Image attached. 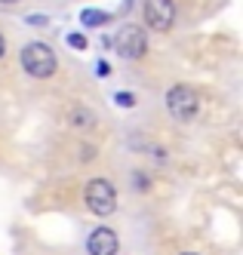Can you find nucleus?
Instances as JSON below:
<instances>
[{"mask_svg":"<svg viewBox=\"0 0 243 255\" xmlns=\"http://www.w3.org/2000/svg\"><path fill=\"white\" fill-rule=\"evenodd\" d=\"M176 22V3L173 0H145V25L151 31H170Z\"/></svg>","mask_w":243,"mask_h":255,"instance_id":"obj_5","label":"nucleus"},{"mask_svg":"<svg viewBox=\"0 0 243 255\" xmlns=\"http://www.w3.org/2000/svg\"><path fill=\"white\" fill-rule=\"evenodd\" d=\"M117 105H126L129 108V105H133V96H117Z\"/></svg>","mask_w":243,"mask_h":255,"instance_id":"obj_11","label":"nucleus"},{"mask_svg":"<svg viewBox=\"0 0 243 255\" xmlns=\"http://www.w3.org/2000/svg\"><path fill=\"white\" fill-rule=\"evenodd\" d=\"M166 108H170V114L176 120H194L197 111H200V102H197V93L191 86H173L170 93H166Z\"/></svg>","mask_w":243,"mask_h":255,"instance_id":"obj_3","label":"nucleus"},{"mask_svg":"<svg viewBox=\"0 0 243 255\" xmlns=\"http://www.w3.org/2000/svg\"><path fill=\"white\" fill-rule=\"evenodd\" d=\"M83 197H86V206H89L92 215L105 218V215H114V209H117V191L105 178H92L83 191Z\"/></svg>","mask_w":243,"mask_h":255,"instance_id":"obj_2","label":"nucleus"},{"mask_svg":"<svg viewBox=\"0 0 243 255\" xmlns=\"http://www.w3.org/2000/svg\"><path fill=\"white\" fill-rule=\"evenodd\" d=\"M80 22H83L86 28H96V25H105V22H108V15H105L102 9H83V12H80Z\"/></svg>","mask_w":243,"mask_h":255,"instance_id":"obj_8","label":"nucleus"},{"mask_svg":"<svg viewBox=\"0 0 243 255\" xmlns=\"http://www.w3.org/2000/svg\"><path fill=\"white\" fill-rule=\"evenodd\" d=\"M89 255H117V234L111 228H96L86 240Z\"/></svg>","mask_w":243,"mask_h":255,"instance_id":"obj_6","label":"nucleus"},{"mask_svg":"<svg viewBox=\"0 0 243 255\" xmlns=\"http://www.w3.org/2000/svg\"><path fill=\"white\" fill-rule=\"evenodd\" d=\"M3 49H6V43H3V37H0V56H3Z\"/></svg>","mask_w":243,"mask_h":255,"instance_id":"obj_12","label":"nucleus"},{"mask_svg":"<svg viewBox=\"0 0 243 255\" xmlns=\"http://www.w3.org/2000/svg\"><path fill=\"white\" fill-rule=\"evenodd\" d=\"M28 22H31V25H46V15H31Z\"/></svg>","mask_w":243,"mask_h":255,"instance_id":"obj_10","label":"nucleus"},{"mask_svg":"<svg viewBox=\"0 0 243 255\" xmlns=\"http://www.w3.org/2000/svg\"><path fill=\"white\" fill-rule=\"evenodd\" d=\"M182 255H194V252H182Z\"/></svg>","mask_w":243,"mask_h":255,"instance_id":"obj_14","label":"nucleus"},{"mask_svg":"<svg viewBox=\"0 0 243 255\" xmlns=\"http://www.w3.org/2000/svg\"><path fill=\"white\" fill-rule=\"evenodd\" d=\"M68 46H74V49H86L83 34H68Z\"/></svg>","mask_w":243,"mask_h":255,"instance_id":"obj_9","label":"nucleus"},{"mask_svg":"<svg viewBox=\"0 0 243 255\" xmlns=\"http://www.w3.org/2000/svg\"><path fill=\"white\" fill-rule=\"evenodd\" d=\"M114 49L120 52V59H142L145 49H148V40H145V31L136 28V25H123L114 37Z\"/></svg>","mask_w":243,"mask_h":255,"instance_id":"obj_4","label":"nucleus"},{"mask_svg":"<svg viewBox=\"0 0 243 255\" xmlns=\"http://www.w3.org/2000/svg\"><path fill=\"white\" fill-rule=\"evenodd\" d=\"M68 123H74V126H96V114L86 111V108H74V111H68Z\"/></svg>","mask_w":243,"mask_h":255,"instance_id":"obj_7","label":"nucleus"},{"mask_svg":"<svg viewBox=\"0 0 243 255\" xmlns=\"http://www.w3.org/2000/svg\"><path fill=\"white\" fill-rule=\"evenodd\" d=\"M18 59H22V68L28 71L31 77H37V80L52 77L55 68H59V59H55V52L46 43H28Z\"/></svg>","mask_w":243,"mask_h":255,"instance_id":"obj_1","label":"nucleus"},{"mask_svg":"<svg viewBox=\"0 0 243 255\" xmlns=\"http://www.w3.org/2000/svg\"><path fill=\"white\" fill-rule=\"evenodd\" d=\"M0 3H18V0H0Z\"/></svg>","mask_w":243,"mask_h":255,"instance_id":"obj_13","label":"nucleus"}]
</instances>
